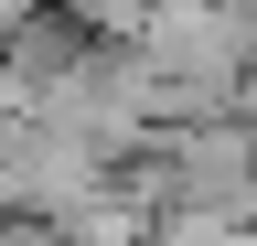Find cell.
Segmentation results:
<instances>
[{"mask_svg":"<svg viewBox=\"0 0 257 246\" xmlns=\"http://www.w3.org/2000/svg\"><path fill=\"white\" fill-rule=\"evenodd\" d=\"M86 161H64V139L43 129H22V139H0V193H22V203H54V193H75Z\"/></svg>","mask_w":257,"mask_h":246,"instance_id":"cell-1","label":"cell"}]
</instances>
